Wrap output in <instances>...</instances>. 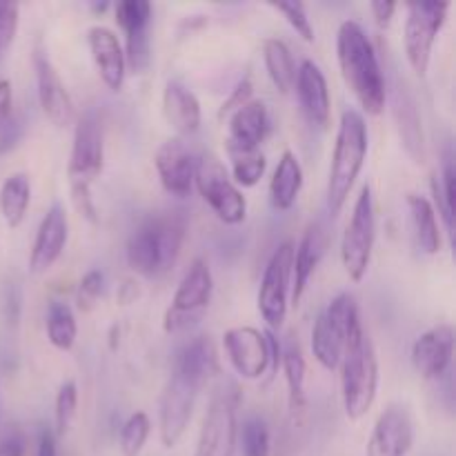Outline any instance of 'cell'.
I'll return each mask as SVG.
<instances>
[{"label":"cell","mask_w":456,"mask_h":456,"mask_svg":"<svg viewBox=\"0 0 456 456\" xmlns=\"http://www.w3.org/2000/svg\"><path fill=\"white\" fill-rule=\"evenodd\" d=\"M337 58L347 89L368 114L386 110L387 87L377 49L356 20H343L337 34Z\"/></svg>","instance_id":"obj_1"},{"label":"cell","mask_w":456,"mask_h":456,"mask_svg":"<svg viewBox=\"0 0 456 456\" xmlns=\"http://www.w3.org/2000/svg\"><path fill=\"white\" fill-rule=\"evenodd\" d=\"M185 234L187 216L181 209L147 214L127 239V265L145 279L163 276L176 263Z\"/></svg>","instance_id":"obj_2"},{"label":"cell","mask_w":456,"mask_h":456,"mask_svg":"<svg viewBox=\"0 0 456 456\" xmlns=\"http://www.w3.org/2000/svg\"><path fill=\"white\" fill-rule=\"evenodd\" d=\"M102 165H105L102 127L96 111L89 110L76 120L74 145H71L69 165H67L71 200L89 223H98L96 205L92 199V183L102 172Z\"/></svg>","instance_id":"obj_3"},{"label":"cell","mask_w":456,"mask_h":456,"mask_svg":"<svg viewBox=\"0 0 456 456\" xmlns=\"http://www.w3.org/2000/svg\"><path fill=\"white\" fill-rule=\"evenodd\" d=\"M368 147V125H365L363 114L350 107L341 114L328 174V191L325 194H328V209L332 216H337L346 205L347 196H350L352 187H354L356 178L365 165Z\"/></svg>","instance_id":"obj_4"},{"label":"cell","mask_w":456,"mask_h":456,"mask_svg":"<svg viewBox=\"0 0 456 456\" xmlns=\"http://www.w3.org/2000/svg\"><path fill=\"white\" fill-rule=\"evenodd\" d=\"M341 395L347 419L365 417L379 390V361L374 343L363 323L350 334L341 356Z\"/></svg>","instance_id":"obj_5"},{"label":"cell","mask_w":456,"mask_h":456,"mask_svg":"<svg viewBox=\"0 0 456 456\" xmlns=\"http://www.w3.org/2000/svg\"><path fill=\"white\" fill-rule=\"evenodd\" d=\"M361 325L359 303L354 294L341 292L328 303L312 330V352L325 370H337L341 363L347 338Z\"/></svg>","instance_id":"obj_6"},{"label":"cell","mask_w":456,"mask_h":456,"mask_svg":"<svg viewBox=\"0 0 456 456\" xmlns=\"http://www.w3.org/2000/svg\"><path fill=\"white\" fill-rule=\"evenodd\" d=\"M194 185L212 212L227 225H239L248 216V199L240 187L232 181L230 169L218 156L205 151L196 159Z\"/></svg>","instance_id":"obj_7"},{"label":"cell","mask_w":456,"mask_h":456,"mask_svg":"<svg viewBox=\"0 0 456 456\" xmlns=\"http://www.w3.org/2000/svg\"><path fill=\"white\" fill-rule=\"evenodd\" d=\"M214 292V276L205 258H194L190 270L174 292L172 305L163 316V330L167 334H183L194 328L208 312Z\"/></svg>","instance_id":"obj_8"},{"label":"cell","mask_w":456,"mask_h":456,"mask_svg":"<svg viewBox=\"0 0 456 456\" xmlns=\"http://www.w3.org/2000/svg\"><path fill=\"white\" fill-rule=\"evenodd\" d=\"M374 240H377V212H374L372 187L365 183L356 196L354 209L347 221L341 239V261L350 281L359 283L365 279L372 261Z\"/></svg>","instance_id":"obj_9"},{"label":"cell","mask_w":456,"mask_h":456,"mask_svg":"<svg viewBox=\"0 0 456 456\" xmlns=\"http://www.w3.org/2000/svg\"><path fill=\"white\" fill-rule=\"evenodd\" d=\"M408 16H405L403 27V45L405 58L414 74H428V67L432 61V47L439 36L441 27L448 18L450 3L444 0H419V3H408Z\"/></svg>","instance_id":"obj_10"},{"label":"cell","mask_w":456,"mask_h":456,"mask_svg":"<svg viewBox=\"0 0 456 456\" xmlns=\"http://www.w3.org/2000/svg\"><path fill=\"white\" fill-rule=\"evenodd\" d=\"M294 240L288 239L272 252L265 270H263L261 288H258V312L270 330H281L288 316V297L292 288Z\"/></svg>","instance_id":"obj_11"},{"label":"cell","mask_w":456,"mask_h":456,"mask_svg":"<svg viewBox=\"0 0 456 456\" xmlns=\"http://www.w3.org/2000/svg\"><path fill=\"white\" fill-rule=\"evenodd\" d=\"M236 401H239V395L230 383L214 392L203 426H200L196 456H234L236 432H239Z\"/></svg>","instance_id":"obj_12"},{"label":"cell","mask_w":456,"mask_h":456,"mask_svg":"<svg viewBox=\"0 0 456 456\" xmlns=\"http://www.w3.org/2000/svg\"><path fill=\"white\" fill-rule=\"evenodd\" d=\"M199 392V383H194L190 377L172 370L159 403L160 444L167 450L174 448L183 439V435H185L187 426L191 421V412H194Z\"/></svg>","instance_id":"obj_13"},{"label":"cell","mask_w":456,"mask_h":456,"mask_svg":"<svg viewBox=\"0 0 456 456\" xmlns=\"http://www.w3.org/2000/svg\"><path fill=\"white\" fill-rule=\"evenodd\" d=\"M230 363L243 379H261L272 368V350L267 343L265 332L252 328V325H239L230 328L223 334Z\"/></svg>","instance_id":"obj_14"},{"label":"cell","mask_w":456,"mask_h":456,"mask_svg":"<svg viewBox=\"0 0 456 456\" xmlns=\"http://www.w3.org/2000/svg\"><path fill=\"white\" fill-rule=\"evenodd\" d=\"M116 22L125 31V62L141 74L150 65V22L151 3L147 0H120L114 7Z\"/></svg>","instance_id":"obj_15"},{"label":"cell","mask_w":456,"mask_h":456,"mask_svg":"<svg viewBox=\"0 0 456 456\" xmlns=\"http://www.w3.org/2000/svg\"><path fill=\"white\" fill-rule=\"evenodd\" d=\"M414 444V421L405 405L392 403L379 414L365 456H408Z\"/></svg>","instance_id":"obj_16"},{"label":"cell","mask_w":456,"mask_h":456,"mask_svg":"<svg viewBox=\"0 0 456 456\" xmlns=\"http://www.w3.org/2000/svg\"><path fill=\"white\" fill-rule=\"evenodd\" d=\"M34 69L36 85H38V101L45 116H47L56 127H67V125L74 123V98H71L65 83H62L61 74H58V69L53 67L52 58H49L43 49H36L34 52Z\"/></svg>","instance_id":"obj_17"},{"label":"cell","mask_w":456,"mask_h":456,"mask_svg":"<svg viewBox=\"0 0 456 456\" xmlns=\"http://www.w3.org/2000/svg\"><path fill=\"white\" fill-rule=\"evenodd\" d=\"M154 165L160 183H163L169 194L178 196V199L190 196L191 187H194L196 159L191 156L190 147L183 142L181 136L167 138L165 142H160L154 154Z\"/></svg>","instance_id":"obj_18"},{"label":"cell","mask_w":456,"mask_h":456,"mask_svg":"<svg viewBox=\"0 0 456 456\" xmlns=\"http://www.w3.org/2000/svg\"><path fill=\"white\" fill-rule=\"evenodd\" d=\"M454 328L439 323L426 330L412 346V365L423 379H441L452 363Z\"/></svg>","instance_id":"obj_19"},{"label":"cell","mask_w":456,"mask_h":456,"mask_svg":"<svg viewBox=\"0 0 456 456\" xmlns=\"http://www.w3.org/2000/svg\"><path fill=\"white\" fill-rule=\"evenodd\" d=\"M85 38H87L89 53H92V61L96 65L101 80L111 92H120L125 85L127 62H125L123 45H120L116 31L105 25H92Z\"/></svg>","instance_id":"obj_20"},{"label":"cell","mask_w":456,"mask_h":456,"mask_svg":"<svg viewBox=\"0 0 456 456\" xmlns=\"http://www.w3.org/2000/svg\"><path fill=\"white\" fill-rule=\"evenodd\" d=\"M67 236H69V223H67L65 208L61 203H53L40 221L34 245H31L29 270L34 274L49 270L61 258L67 245Z\"/></svg>","instance_id":"obj_21"},{"label":"cell","mask_w":456,"mask_h":456,"mask_svg":"<svg viewBox=\"0 0 456 456\" xmlns=\"http://www.w3.org/2000/svg\"><path fill=\"white\" fill-rule=\"evenodd\" d=\"M294 87H297L298 105H301L305 118L312 125L328 127L330 111H332L328 80H325V74L312 58H303L301 61L297 69V78H294Z\"/></svg>","instance_id":"obj_22"},{"label":"cell","mask_w":456,"mask_h":456,"mask_svg":"<svg viewBox=\"0 0 456 456\" xmlns=\"http://www.w3.org/2000/svg\"><path fill=\"white\" fill-rule=\"evenodd\" d=\"M328 249V230L321 221H312L303 232L298 245H294V265H292V303L298 305L305 294L312 274L319 267Z\"/></svg>","instance_id":"obj_23"},{"label":"cell","mask_w":456,"mask_h":456,"mask_svg":"<svg viewBox=\"0 0 456 456\" xmlns=\"http://www.w3.org/2000/svg\"><path fill=\"white\" fill-rule=\"evenodd\" d=\"M392 114H395L396 132H399L403 150L408 151L414 163H423L426 160V134H423L421 114H419V105L414 101L412 92L401 83L395 89Z\"/></svg>","instance_id":"obj_24"},{"label":"cell","mask_w":456,"mask_h":456,"mask_svg":"<svg viewBox=\"0 0 456 456\" xmlns=\"http://www.w3.org/2000/svg\"><path fill=\"white\" fill-rule=\"evenodd\" d=\"M272 134V116L263 101L252 98L232 111L225 141L243 147H261Z\"/></svg>","instance_id":"obj_25"},{"label":"cell","mask_w":456,"mask_h":456,"mask_svg":"<svg viewBox=\"0 0 456 456\" xmlns=\"http://www.w3.org/2000/svg\"><path fill=\"white\" fill-rule=\"evenodd\" d=\"M163 114L167 123L176 129L183 136L196 134L203 120V111H200V101L187 85L181 80L172 78L165 83L163 89Z\"/></svg>","instance_id":"obj_26"},{"label":"cell","mask_w":456,"mask_h":456,"mask_svg":"<svg viewBox=\"0 0 456 456\" xmlns=\"http://www.w3.org/2000/svg\"><path fill=\"white\" fill-rule=\"evenodd\" d=\"M172 370L185 374L191 381L199 383L200 387L216 377L221 372V363H218V350L209 337H196L187 341L181 350L174 356Z\"/></svg>","instance_id":"obj_27"},{"label":"cell","mask_w":456,"mask_h":456,"mask_svg":"<svg viewBox=\"0 0 456 456\" xmlns=\"http://www.w3.org/2000/svg\"><path fill=\"white\" fill-rule=\"evenodd\" d=\"M303 187V167L301 160L294 151L285 150L281 154L279 165L274 169V176L270 181V200L274 209L279 212H288L294 208L298 194Z\"/></svg>","instance_id":"obj_28"},{"label":"cell","mask_w":456,"mask_h":456,"mask_svg":"<svg viewBox=\"0 0 456 456\" xmlns=\"http://www.w3.org/2000/svg\"><path fill=\"white\" fill-rule=\"evenodd\" d=\"M408 209L412 216L414 239L421 252L436 254L441 249V230L436 221L435 205L421 194H408Z\"/></svg>","instance_id":"obj_29"},{"label":"cell","mask_w":456,"mask_h":456,"mask_svg":"<svg viewBox=\"0 0 456 456\" xmlns=\"http://www.w3.org/2000/svg\"><path fill=\"white\" fill-rule=\"evenodd\" d=\"M281 368H283L285 383H288L289 412H292L294 419H298L305 410L307 365L297 341H288V346H281Z\"/></svg>","instance_id":"obj_30"},{"label":"cell","mask_w":456,"mask_h":456,"mask_svg":"<svg viewBox=\"0 0 456 456\" xmlns=\"http://www.w3.org/2000/svg\"><path fill=\"white\" fill-rule=\"evenodd\" d=\"M31 203V183L25 172H16L0 185V214L9 227H18L25 221Z\"/></svg>","instance_id":"obj_31"},{"label":"cell","mask_w":456,"mask_h":456,"mask_svg":"<svg viewBox=\"0 0 456 456\" xmlns=\"http://www.w3.org/2000/svg\"><path fill=\"white\" fill-rule=\"evenodd\" d=\"M227 159H230V176L236 185L254 187L265 174L267 160L261 147H243L225 141Z\"/></svg>","instance_id":"obj_32"},{"label":"cell","mask_w":456,"mask_h":456,"mask_svg":"<svg viewBox=\"0 0 456 456\" xmlns=\"http://www.w3.org/2000/svg\"><path fill=\"white\" fill-rule=\"evenodd\" d=\"M432 191H435V212L444 218L448 234H454V199H456V167L454 151L448 147L441 160L439 174L432 178Z\"/></svg>","instance_id":"obj_33"},{"label":"cell","mask_w":456,"mask_h":456,"mask_svg":"<svg viewBox=\"0 0 456 456\" xmlns=\"http://www.w3.org/2000/svg\"><path fill=\"white\" fill-rule=\"evenodd\" d=\"M263 61H265L267 76L276 85V89L288 94L294 87V78H297V62H294L288 43L281 38L263 40Z\"/></svg>","instance_id":"obj_34"},{"label":"cell","mask_w":456,"mask_h":456,"mask_svg":"<svg viewBox=\"0 0 456 456\" xmlns=\"http://www.w3.org/2000/svg\"><path fill=\"white\" fill-rule=\"evenodd\" d=\"M45 330L47 338L53 347L67 352L74 347L76 337H78V325H76L74 310L65 301H52L45 314Z\"/></svg>","instance_id":"obj_35"},{"label":"cell","mask_w":456,"mask_h":456,"mask_svg":"<svg viewBox=\"0 0 456 456\" xmlns=\"http://www.w3.org/2000/svg\"><path fill=\"white\" fill-rule=\"evenodd\" d=\"M236 445H240V456H270L272 454V432L263 417L245 419L236 432Z\"/></svg>","instance_id":"obj_36"},{"label":"cell","mask_w":456,"mask_h":456,"mask_svg":"<svg viewBox=\"0 0 456 456\" xmlns=\"http://www.w3.org/2000/svg\"><path fill=\"white\" fill-rule=\"evenodd\" d=\"M151 421L145 412L129 414L127 421L120 428V452L123 456H141L150 439Z\"/></svg>","instance_id":"obj_37"},{"label":"cell","mask_w":456,"mask_h":456,"mask_svg":"<svg viewBox=\"0 0 456 456\" xmlns=\"http://www.w3.org/2000/svg\"><path fill=\"white\" fill-rule=\"evenodd\" d=\"M76 408H78V387H76L74 379H69L58 387L56 403H53V421H56L53 435H56V439L67 435L71 421L76 419Z\"/></svg>","instance_id":"obj_38"},{"label":"cell","mask_w":456,"mask_h":456,"mask_svg":"<svg viewBox=\"0 0 456 456\" xmlns=\"http://www.w3.org/2000/svg\"><path fill=\"white\" fill-rule=\"evenodd\" d=\"M272 7L288 18L289 25L297 29V34L303 36V40H307V43H312V40H314V27H312L310 18H307L305 4L303 3H272Z\"/></svg>","instance_id":"obj_39"},{"label":"cell","mask_w":456,"mask_h":456,"mask_svg":"<svg viewBox=\"0 0 456 456\" xmlns=\"http://www.w3.org/2000/svg\"><path fill=\"white\" fill-rule=\"evenodd\" d=\"M102 285H105V276L101 270H89L87 274L80 279L78 292H76V301H78L80 310H92L94 303L102 294Z\"/></svg>","instance_id":"obj_40"},{"label":"cell","mask_w":456,"mask_h":456,"mask_svg":"<svg viewBox=\"0 0 456 456\" xmlns=\"http://www.w3.org/2000/svg\"><path fill=\"white\" fill-rule=\"evenodd\" d=\"M20 20V7L16 3H0V53L13 43Z\"/></svg>","instance_id":"obj_41"},{"label":"cell","mask_w":456,"mask_h":456,"mask_svg":"<svg viewBox=\"0 0 456 456\" xmlns=\"http://www.w3.org/2000/svg\"><path fill=\"white\" fill-rule=\"evenodd\" d=\"M248 101H252V80H249V76H245V78L236 85L234 92L230 94V98L223 102L221 110H218V116L223 118V116L232 114V111L239 110V107L245 105Z\"/></svg>","instance_id":"obj_42"},{"label":"cell","mask_w":456,"mask_h":456,"mask_svg":"<svg viewBox=\"0 0 456 456\" xmlns=\"http://www.w3.org/2000/svg\"><path fill=\"white\" fill-rule=\"evenodd\" d=\"M27 454V436L18 428H9L0 436V456H25Z\"/></svg>","instance_id":"obj_43"},{"label":"cell","mask_w":456,"mask_h":456,"mask_svg":"<svg viewBox=\"0 0 456 456\" xmlns=\"http://www.w3.org/2000/svg\"><path fill=\"white\" fill-rule=\"evenodd\" d=\"M13 120V94L12 83L7 78H0V132Z\"/></svg>","instance_id":"obj_44"},{"label":"cell","mask_w":456,"mask_h":456,"mask_svg":"<svg viewBox=\"0 0 456 456\" xmlns=\"http://www.w3.org/2000/svg\"><path fill=\"white\" fill-rule=\"evenodd\" d=\"M396 7H399V4L392 3V0H374V3L370 4L374 20H377L381 27L390 25V20H392V16H395Z\"/></svg>","instance_id":"obj_45"},{"label":"cell","mask_w":456,"mask_h":456,"mask_svg":"<svg viewBox=\"0 0 456 456\" xmlns=\"http://www.w3.org/2000/svg\"><path fill=\"white\" fill-rule=\"evenodd\" d=\"M36 456H58L56 435L49 428H43L38 432V441H36Z\"/></svg>","instance_id":"obj_46"},{"label":"cell","mask_w":456,"mask_h":456,"mask_svg":"<svg viewBox=\"0 0 456 456\" xmlns=\"http://www.w3.org/2000/svg\"><path fill=\"white\" fill-rule=\"evenodd\" d=\"M134 297H138V288H134L132 281H127L125 285H120V289H118V301L120 303H129Z\"/></svg>","instance_id":"obj_47"}]
</instances>
